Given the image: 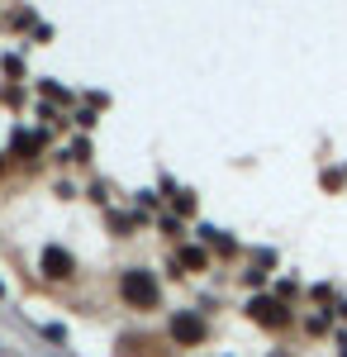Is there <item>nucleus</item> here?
Instances as JSON below:
<instances>
[{"label": "nucleus", "mask_w": 347, "mask_h": 357, "mask_svg": "<svg viewBox=\"0 0 347 357\" xmlns=\"http://www.w3.org/2000/svg\"><path fill=\"white\" fill-rule=\"evenodd\" d=\"M119 291H124V301H129V305H138V310H148V305L157 301V281H153L148 272H129Z\"/></svg>", "instance_id": "1"}, {"label": "nucleus", "mask_w": 347, "mask_h": 357, "mask_svg": "<svg viewBox=\"0 0 347 357\" xmlns=\"http://www.w3.org/2000/svg\"><path fill=\"white\" fill-rule=\"evenodd\" d=\"M171 333H176L181 343H200V338H205V324H200L195 314H176V324H171Z\"/></svg>", "instance_id": "2"}, {"label": "nucleus", "mask_w": 347, "mask_h": 357, "mask_svg": "<svg viewBox=\"0 0 347 357\" xmlns=\"http://www.w3.org/2000/svg\"><path fill=\"white\" fill-rule=\"evenodd\" d=\"M43 272L48 276H67L72 272V257H67L62 248H48V252H43Z\"/></svg>", "instance_id": "3"}, {"label": "nucleus", "mask_w": 347, "mask_h": 357, "mask_svg": "<svg viewBox=\"0 0 347 357\" xmlns=\"http://www.w3.org/2000/svg\"><path fill=\"white\" fill-rule=\"evenodd\" d=\"M252 314H257L262 324H276V329L286 324V310H281L276 301H252Z\"/></svg>", "instance_id": "4"}]
</instances>
